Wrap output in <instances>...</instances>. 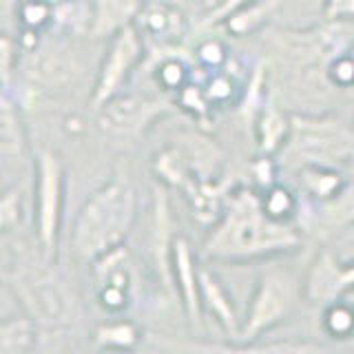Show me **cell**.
Returning a JSON list of instances; mask_svg holds the SVG:
<instances>
[{"label":"cell","instance_id":"obj_30","mask_svg":"<svg viewBox=\"0 0 354 354\" xmlns=\"http://www.w3.org/2000/svg\"><path fill=\"white\" fill-rule=\"evenodd\" d=\"M22 215H25L22 193L16 186H5L3 199H0V228H3L5 235H11V232L20 228Z\"/></svg>","mask_w":354,"mask_h":354},{"label":"cell","instance_id":"obj_7","mask_svg":"<svg viewBox=\"0 0 354 354\" xmlns=\"http://www.w3.org/2000/svg\"><path fill=\"white\" fill-rule=\"evenodd\" d=\"M36 241L40 248L58 257L64 219V166L60 155L42 149L36 155Z\"/></svg>","mask_w":354,"mask_h":354},{"label":"cell","instance_id":"obj_27","mask_svg":"<svg viewBox=\"0 0 354 354\" xmlns=\"http://www.w3.org/2000/svg\"><path fill=\"white\" fill-rule=\"evenodd\" d=\"M16 18H18L20 31L44 33V31L53 29L55 7L49 3V0H18Z\"/></svg>","mask_w":354,"mask_h":354},{"label":"cell","instance_id":"obj_3","mask_svg":"<svg viewBox=\"0 0 354 354\" xmlns=\"http://www.w3.org/2000/svg\"><path fill=\"white\" fill-rule=\"evenodd\" d=\"M3 277L16 301L42 330H66L80 319V299L71 281L38 241L36 246L16 241L5 257Z\"/></svg>","mask_w":354,"mask_h":354},{"label":"cell","instance_id":"obj_24","mask_svg":"<svg viewBox=\"0 0 354 354\" xmlns=\"http://www.w3.org/2000/svg\"><path fill=\"white\" fill-rule=\"evenodd\" d=\"M144 337L142 328L131 319L104 321L93 332V343L100 350H136Z\"/></svg>","mask_w":354,"mask_h":354},{"label":"cell","instance_id":"obj_17","mask_svg":"<svg viewBox=\"0 0 354 354\" xmlns=\"http://www.w3.org/2000/svg\"><path fill=\"white\" fill-rule=\"evenodd\" d=\"M341 261L330 250H324L308 268L304 279V299L313 306H328L337 299H343L341 286Z\"/></svg>","mask_w":354,"mask_h":354},{"label":"cell","instance_id":"obj_29","mask_svg":"<svg viewBox=\"0 0 354 354\" xmlns=\"http://www.w3.org/2000/svg\"><path fill=\"white\" fill-rule=\"evenodd\" d=\"M95 301L104 313L122 315L133 306V301H136V292L127 290V288H122V286L104 283V286H95Z\"/></svg>","mask_w":354,"mask_h":354},{"label":"cell","instance_id":"obj_32","mask_svg":"<svg viewBox=\"0 0 354 354\" xmlns=\"http://www.w3.org/2000/svg\"><path fill=\"white\" fill-rule=\"evenodd\" d=\"M328 80L339 91H354V53L346 51L328 64Z\"/></svg>","mask_w":354,"mask_h":354},{"label":"cell","instance_id":"obj_38","mask_svg":"<svg viewBox=\"0 0 354 354\" xmlns=\"http://www.w3.org/2000/svg\"><path fill=\"white\" fill-rule=\"evenodd\" d=\"M164 3H171V5H177V7H186V0H164Z\"/></svg>","mask_w":354,"mask_h":354},{"label":"cell","instance_id":"obj_31","mask_svg":"<svg viewBox=\"0 0 354 354\" xmlns=\"http://www.w3.org/2000/svg\"><path fill=\"white\" fill-rule=\"evenodd\" d=\"M195 60H197V64H202L204 69L217 71V69H224V66L228 64L230 55H228L226 44L221 42L219 38H206V40H202L197 44Z\"/></svg>","mask_w":354,"mask_h":354},{"label":"cell","instance_id":"obj_1","mask_svg":"<svg viewBox=\"0 0 354 354\" xmlns=\"http://www.w3.org/2000/svg\"><path fill=\"white\" fill-rule=\"evenodd\" d=\"M270 95L290 113H330L341 93L328 80V64L354 44V20L263 33Z\"/></svg>","mask_w":354,"mask_h":354},{"label":"cell","instance_id":"obj_15","mask_svg":"<svg viewBox=\"0 0 354 354\" xmlns=\"http://www.w3.org/2000/svg\"><path fill=\"white\" fill-rule=\"evenodd\" d=\"M250 129H252L254 147H257V155L277 158V155L281 153V149L286 147L288 138H290L292 113L270 97L268 102L259 109V113L254 115Z\"/></svg>","mask_w":354,"mask_h":354},{"label":"cell","instance_id":"obj_25","mask_svg":"<svg viewBox=\"0 0 354 354\" xmlns=\"http://www.w3.org/2000/svg\"><path fill=\"white\" fill-rule=\"evenodd\" d=\"M259 193H261V204L266 208V213L272 219L288 221V224H299V221H301V199H299L288 186L274 184L268 191H259Z\"/></svg>","mask_w":354,"mask_h":354},{"label":"cell","instance_id":"obj_36","mask_svg":"<svg viewBox=\"0 0 354 354\" xmlns=\"http://www.w3.org/2000/svg\"><path fill=\"white\" fill-rule=\"evenodd\" d=\"M339 286H341V292H343V297H346L348 292H352V290H354V261L341 263Z\"/></svg>","mask_w":354,"mask_h":354},{"label":"cell","instance_id":"obj_21","mask_svg":"<svg viewBox=\"0 0 354 354\" xmlns=\"http://www.w3.org/2000/svg\"><path fill=\"white\" fill-rule=\"evenodd\" d=\"M297 173H299V186H301L304 195L313 204L330 202V199H335L348 184L341 166L306 164L301 169H297Z\"/></svg>","mask_w":354,"mask_h":354},{"label":"cell","instance_id":"obj_2","mask_svg":"<svg viewBox=\"0 0 354 354\" xmlns=\"http://www.w3.org/2000/svg\"><path fill=\"white\" fill-rule=\"evenodd\" d=\"M299 224L272 219L254 186L235 184L221 217L208 228L204 257L215 263H250L286 257L301 248Z\"/></svg>","mask_w":354,"mask_h":354},{"label":"cell","instance_id":"obj_22","mask_svg":"<svg viewBox=\"0 0 354 354\" xmlns=\"http://www.w3.org/2000/svg\"><path fill=\"white\" fill-rule=\"evenodd\" d=\"M279 9L281 0H250V3L239 7L235 14H230L219 27L232 38H248L268 27V22Z\"/></svg>","mask_w":354,"mask_h":354},{"label":"cell","instance_id":"obj_39","mask_svg":"<svg viewBox=\"0 0 354 354\" xmlns=\"http://www.w3.org/2000/svg\"><path fill=\"white\" fill-rule=\"evenodd\" d=\"M350 51H352V53H354V44H352V49H350Z\"/></svg>","mask_w":354,"mask_h":354},{"label":"cell","instance_id":"obj_6","mask_svg":"<svg viewBox=\"0 0 354 354\" xmlns=\"http://www.w3.org/2000/svg\"><path fill=\"white\" fill-rule=\"evenodd\" d=\"M301 297L304 283H299L290 270L279 266L259 270L246 317L241 321L239 339L235 341H259L266 332L279 328L295 315Z\"/></svg>","mask_w":354,"mask_h":354},{"label":"cell","instance_id":"obj_11","mask_svg":"<svg viewBox=\"0 0 354 354\" xmlns=\"http://www.w3.org/2000/svg\"><path fill=\"white\" fill-rule=\"evenodd\" d=\"M18 66L25 80L31 86H40L42 91L73 84L82 73L77 55L64 44L49 40H42L31 51H22Z\"/></svg>","mask_w":354,"mask_h":354},{"label":"cell","instance_id":"obj_9","mask_svg":"<svg viewBox=\"0 0 354 354\" xmlns=\"http://www.w3.org/2000/svg\"><path fill=\"white\" fill-rule=\"evenodd\" d=\"M171 113V104L158 97L120 91L111 100L95 109V120L100 131L106 136L124 138V140H142L155 127V122Z\"/></svg>","mask_w":354,"mask_h":354},{"label":"cell","instance_id":"obj_16","mask_svg":"<svg viewBox=\"0 0 354 354\" xmlns=\"http://www.w3.org/2000/svg\"><path fill=\"white\" fill-rule=\"evenodd\" d=\"M232 184L228 175L217 177V180H195L188 184L182 195L191 206V213L197 219V224L210 228L221 217L228 202V195L232 191Z\"/></svg>","mask_w":354,"mask_h":354},{"label":"cell","instance_id":"obj_18","mask_svg":"<svg viewBox=\"0 0 354 354\" xmlns=\"http://www.w3.org/2000/svg\"><path fill=\"white\" fill-rule=\"evenodd\" d=\"M0 153H3L5 164H22L29 153V140L20 115L18 97L11 95L7 88H3V100H0Z\"/></svg>","mask_w":354,"mask_h":354},{"label":"cell","instance_id":"obj_35","mask_svg":"<svg viewBox=\"0 0 354 354\" xmlns=\"http://www.w3.org/2000/svg\"><path fill=\"white\" fill-rule=\"evenodd\" d=\"M246 3H250V0H224L217 9L213 11H206V14L202 16V22L199 25L202 27H219L221 22H224L230 14H235V11L239 7H243Z\"/></svg>","mask_w":354,"mask_h":354},{"label":"cell","instance_id":"obj_34","mask_svg":"<svg viewBox=\"0 0 354 354\" xmlns=\"http://www.w3.org/2000/svg\"><path fill=\"white\" fill-rule=\"evenodd\" d=\"M321 16L330 22L354 20V0H324Z\"/></svg>","mask_w":354,"mask_h":354},{"label":"cell","instance_id":"obj_28","mask_svg":"<svg viewBox=\"0 0 354 354\" xmlns=\"http://www.w3.org/2000/svg\"><path fill=\"white\" fill-rule=\"evenodd\" d=\"M177 106H180L182 111H186V113L191 115L195 122H199L202 127H208L213 104L208 102L202 82H188L182 91L177 93Z\"/></svg>","mask_w":354,"mask_h":354},{"label":"cell","instance_id":"obj_23","mask_svg":"<svg viewBox=\"0 0 354 354\" xmlns=\"http://www.w3.org/2000/svg\"><path fill=\"white\" fill-rule=\"evenodd\" d=\"M42 326L36 319L7 317L0 324V354H29L38 348Z\"/></svg>","mask_w":354,"mask_h":354},{"label":"cell","instance_id":"obj_33","mask_svg":"<svg viewBox=\"0 0 354 354\" xmlns=\"http://www.w3.org/2000/svg\"><path fill=\"white\" fill-rule=\"evenodd\" d=\"M279 162H274L270 155H257L254 162L250 164V173L254 180V188L257 191H268L270 186L279 184L277 182V173H279Z\"/></svg>","mask_w":354,"mask_h":354},{"label":"cell","instance_id":"obj_19","mask_svg":"<svg viewBox=\"0 0 354 354\" xmlns=\"http://www.w3.org/2000/svg\"><path fill=\"white\" fill-rule=\"evenodd\" d=\"M144 0H93L91 33L95 40H109L129 25H136V18Z\"/></svg>","mask_w":354,"mask_h":354},{"label":"cell","instance_id":"obj_20","mask_svg":"<svg viewBox=\"0 0 354 354\" xmlns=\"http://www.w3.org/2000/svg\"><path fill=\"white\" fill-rule=\"evenodd\" d=\"M306 226L319 228L317 232H321V235H332V232H337V230L352 228L354 226V182H348L346 188H343L335 199H330V202L313 204Z\"/></svg>","mask_w":354,"mask_h":354},{"label":"cell","instance_id":"obj_13","mask_svg":"<svg viewBox=\"0 0 354 354\" xmlns=\"http://www.w3.org/2000/svg\"><path fill=\"white\" fill-rule=\"evenodd\" d=\"M173 279L188 326L191 330H202L204 308L202 295H199V263L191 241L182 235H177L173 243Z\"/></svg>","mask_w":354,"mask_h":354},{"label":"cell","instance_id":"obj_10","mask_svg":"<svg viewBox=\"0 0 354 354\" xmlns=\"http://www.w3.org/2000/svg\"><path fill=\"white\" fill-rule=\"evenodd\" d=\"M175 217L171 213V197L169 188L162 182L153 184V217H151V235H149V257L153 266L155 283L162 295L175 301L177 288L173 279V243L177 239Z\"/></svg>","mask_w":354,"mask_h":354},{"label":"cell","instance_id":"obj_40","mask_svg":"<svg viewBox=\"0 0 354 354\" xmlns=\"http://www.w3.org/2000/svg\"><path fill=\"white\" fill-rule=\"evenodd\" d=\"M352 93H354V91H352Z\"/></svg>","mask_w":354,"mask_h":354},{"label":"cell","instance_id":"obj_14","mask_svg":"<svg viewBox=\"0 0 354 354\" xmlns=\"http://www.w3.org/2000/svg\"><path fill=\"white\" fill-rule=\"evenodd\" d=\"M199 295H202L204 313L217 321V326L224 330L226 339H239L243 319H239L237 315V308L228 288L208 266H199Z\"/></svg>","mask_w":354,"mask_h":354},{"label":"cell","instance_id":"obj_12","mask_svg":"<svg viewBox=\"0 0 354 354\" xmlns=\"http://www.w3.org/2000/svg\"><path fill=\"white\" fill-rule=\"evenodd\" d=\"M136 27L142 33L144 42L158 49L182 44L188 31V20L184 7L164 3V0H144L136 18Z\"/></svg>","mask_w":354,"mask_h":354},{"label":"cell","instance_id":"obj_26","mask_svg":"<svg viewBox=\"0 0 354 354\" xmlns=\"http://www.w3.org/2000/svg\"><path fill=\"white\" fill-rule=\"evenodd\" d=\"M321 330L335 341H348L354 337V306L346 301V297L324 306Z\"/></svg>","mask_w":354,"mask_h":354},{"label":"cell","instance_id":"obj_5","mask_svg":"<svg viewBox=\"0 0 354 354\" xmlns=\"http://www.w3.org/2000/svg\"><path fill=\"white\" fill-rule=\"evenodd\" d=\"M279 158L281 169L306 164L346 166L354 162V127L330 113H292V131Z\"/></svg>","mask_w":354,"mask_h":354},{"label":"cell","instance_id":"obj_4","mask_svg":"<svg viewBox=\"0 0 354 354\" xmlns=\"http://www.w3.org/2000/svg\"><path fill=\"white\" fill-rule=\"evenodd\" d=\"M138 221V191L127 171H115L109 182L86 197L71 226V250L80 261L93 263L122 246Z\"/></svg>","mask_w":354,"mask_h":354},{"label":"cell","instance_id":"obj_37","mask_svg":"<svg viewBox=\"0 0 354 354\" xmlns=\"http://www.w3.org/2000/svg\"><path fill=\"white\" fill-rule=\"evenodd\" d=\"M199 3H202V9H204V14H206V11L217 9L221 3H224V0H199Z\"/></svg>","mask_w":354,"mask_h":354},{"label":"cell","instance_id":"obj_8","mask_svg":"<svg viewBox=\"0 0 354 354\" xmlns=\"http://www.w3.org/2000/svg\"><path fill=\"white\" fill-rule=\"evenodd\" d=\"M144 58H147V42L136 25H129L115 36H111L93 82V109H100L106 100L124 91L129 77L144 62Z\"/></svg>","mask_w":354,"mask_h":354}]
</instances>
